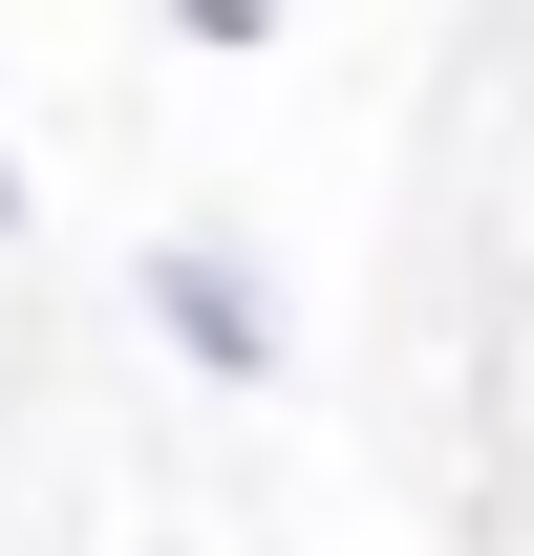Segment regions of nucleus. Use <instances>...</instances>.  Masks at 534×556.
Wrapping results in <instances>:
<instances>
[{
    "instance_id": "f257e3e1",
    "label": "nucleus",
    "mask_w": 534,
    "mask_h": 556,
    "mask_svg": "<svg viewBox=\"0 0 534 556\" xmlns=\"http://www.w3.org/2000/svg\"><path fill=\"white\" fill-rule=\"evenodd\" d=\"M150 343H171V364H214V386H278V300L214 257V236H171V257H150Z\"/></svg>"
},
{
    "instance_id": "f03ea898",
    "label": "nucleus",
    "mask_w": 534,
    "mask_h": 556,
    "mask_svg": "<svg viewBox=\"0 0 534 556\" xmlns=\"http://www.w3.org/2000/svg\"><path fill=\"white\" fill-rule=\"evenodd\" d=\"M0 236H22V150H0Z\"/></svg>"
}]
</instances>
